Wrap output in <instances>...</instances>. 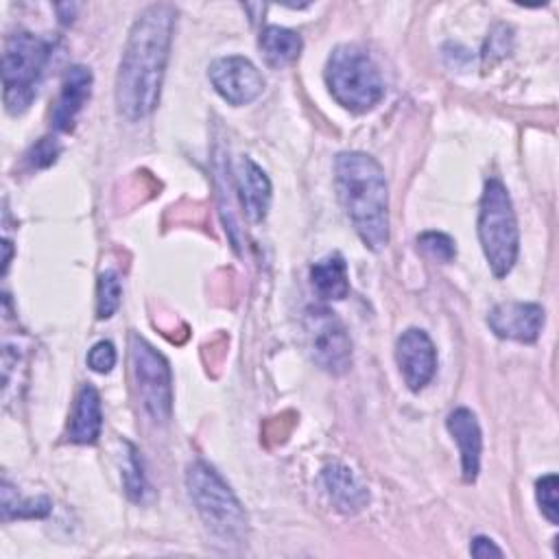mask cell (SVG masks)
<instances>
[{
	"label": "cell",
	"instance_id": "52a82bcc",
	"mask_svg": "<svg viewBox=\"0 0 559 559\" xmlns=\"http://www.w3.org/2000/svg\"><path fill=\"white\" fill-rule=\"evenodd\" d=\"M129 358L138 400L146 417L164 426L173 415V373L168 360L140 334L129 336Z\"/></svg>",
	"mask_w": 559,
	"mask_h": 559
},
{
	"label": "cell",
	"instance_id": "8992f818",
	"mask_svg": "<svg viewBox=\"0 0 559 559\" xmlns=\"http://www.w3.org/2000/svg\"><path fill=\"white\" fill-rule=\"evenodd\" d=\"M52 48L48 37L31 31H17L7 37L2 50V98L11 116L24 114L35 100Z\"/></svg>",
	"mask_w": 559,
	"mask_h": 559
},
{
	"label": "cell",
	"instance_id": "5bb4252c",
	"mask_svg": "<svg viewBox=\"0 0 559 559\" xmlns=\"http://www.w3.org/2000/svg\"><path fill=\"white\" fill-rule=\"evenodd\" d=\"M236 192L245 216L251 223H262L271 205V181L266 173L247 155L236 164Z\"/></svg>",
	"mask_w": 559,
	"mask_h": 559
},
{
	"label": "cell",
	"instance_id": "8fae6325",
	"mask_svg": "<svg viewBox=\"0 0 559 559\" xmlns=\"http://www.w3.org/2000/svg\"><path fill=\"white\" fill-rule=\"evenodd\" d=\"M544 308L533 301H502L487 314V325L498 338L535 343L544 328Z\"/></svg>",
	"mask_w": 559,
	"mask_h": 559
},
{
	"label": "cell",
	"instance_id": "4fadbf2b",
	"mask_svg": "<svg viewBox=\"0 0 559 559\" xmlns=\"http://www.w3.org/2000/svg\"><path fill=\"white\" fill-rule=\"evenodd\" d=\"M445 428L459 445L463 480L467 485L476 483L478 472H480V454H483V435H480L476 415L469 408L459 406L448 415Z\"/></svg>",
	"mask_w": 559,
	"mask_h": 559
},
{
	"label": "cell",
	"instance_id": "7402d4cb",
	"mask_svg": "<svg viewBox=\"0 0 559 559\" xmlns=\"http://www.w3.org/2000/svg\"><path fill=\"white\" fill-rule=\"evenodd\" d=\"M417 247L432 260L450 264L456 258V242L443 231H424L417 236Z\"/></svg>",
	"mask_w": 559,
	"mask_h": 559
},
{
	"label": "cell",
	"instance_id": "484cf974",
	"mask_svg": "<svg viewBox=\"0 0 559 559\" xmlns=\"http://www.w3.org/2000/svg\"><path fill=\"white\" fill-rule=\"evenodd\" d=\"M469 552H472V557H476V559H489V557H502V555H504L502 548H498L496 542L489 539V537H485V535H476V537L472 539Z\"/></svg>",
	"mask_w": 559,
	"mask_h": 559
},
{
	"label": "cell",
	"instance_id": "603a6c76",
	"mask_svg": "<svg viewBox=\"0 0 559 559\" xmlns=\"http://www.w3.org/2000/svg\"><path fill=\"white\" fill-rule=\"evenodd\" d=\"M557 491H559L557 474H546V476L537 478L535 498H537L542 515L550 524H559V496H557Z\"/></svg>",
	"mask_w": 559,
	"mask_h": 559
},
{
	"label": "cell",
	"instance_id": "ba28073f",
	"mask_svg": "<svg viewBox=\"0 0 559 559\" xmlns=\"http://www.w3.org/2000/svg\"><path fill=\"white\" fill-rule=\"evenodd\" d=\"M306 349L325 373L341 376L352 367V341L341 317L328 306H308L304 312Z\"/></svg>",
	"mask_w": 559,
	"mask_h": 559
},
{
	"label": "cell",
	"instance_id": "44dd1931",
	"mask_svg": "<svg viewBox=\"0 0 559 559\" xmlns=\"http://www.w3.org/2000/svg\"><path fill=\"white\" fill-rule=\"evenodd\" d=\"M120 297H122V284L118 273L111 269L103 271L96 284V317L109 319L118 310Z\"/></svg>",
	"mask_w": 559,
	"mask_h": 559
},
{
	"label": "cell",
	"instance_id": "7c38bea8",
	"mask_svg": "<svg viewBox=\"0 0 559 559\" xmlns=\"http://www.w3.org/2000/svg\"><path fill=\"white\" fill-rule=\"evenodd\" d=\"M92 70L87 66H70L63 81H61V90L57 96V103L52 107V127L59 133H70L76 124L79 114L83 111L85 103L92 96Z\"/></svg>",
	"mask_w": 559,
	"mask_h": 559
},
{
	"label": "cell",
	"instance_id": "cb8c5ba5",
	"mask_svg": "<svg viewBox=\"0 0 559 559\" xmlns=\"http://www.w3.org/2000/svg\"><path fill=\"white\" fill-rule=\"evenodd\" d=\"M59 153H61V144L55 138H39L26 153V162L31 168H46L55 164Z\"/></svg>",
	"mask_w": 559,
	"mask_h": 559
},
{
	"label": "cell",
	"instance_id": "30bf717a",
	"mask_svg": "<svg viewBox=\"0 0 559 559\" xmlns=\"http://www.w3.org/2000/svg\"><path fill=\"white\" fill-rule=\"evenodd\" d=\"M395 362L411 391H421L437 371V349L419 328L404 330L395 341Z\"/></svg>",
	"mask_w": 559,
	"mask_h": 559
},
{
	"label": "cell",
	"instance_id": "d4e9b609",
	"mask_svg": "<svg viewBox=\"0 0 559 559\" xmlns=\"http://www.w3.org/2000/svg\"><path fill=\"white\" fill-rule=\"evenodd\" d=\"M116 365V347L109 341H98L87 352V367L96 373H109Z\"/></svg>",
	"mask_w": 559,
	"mask_h": 559
},
{
	"label": "cell",
	"instance_id": "3957f363",
	"mask_svg": "<svg viewBox=\"0 0 559 559\" xmlns=\"http://www.w3.org/2000/svg\"><path fill=\"white\" fill-rule=\"evenodd\" d=\"M186 487L203 524L223 542L242 544L249 533V515L214 465L199 459L186 467Z\"/></svg>",
	"mask_w": 559,
	"mask_h": 559
},
{
	"label": "cell",
	"instance_id": "e0dca14e",
	"mask_svg": "<svg viewBox=\"0 0 559 559\" xmlns=\"http://www.w3.org/2000/svg\"><path fill=\"white\" fill-rule=\"evenodd\" d=\"M310 284L319 299L341 301L349 293L347 262L341 253H330L310 266Z\"/></svg>",
	"mask_w": 559,
	"mask_h": 559
},
{
	"label": "cell",
	"instance_id": "2e32d148",
	"mask_svg": "<svg viewBox=\"0 0 559 559\" xmlns=\"http://www.w3.org/2000/svg\"><path fill=\"white\" fill-rule=\"evenodd\" d=\"M103 430V406L96 386L83 384L76 393L70 424H68V441L79 445H94Z\"/></svg>",
	"mask_w": 559,
	"mask_h": 559
},
{
	"label": "cell",
	"instance_id": "5b68a950",
	"mask_svg": "<svg viewBox=\"0 0 559 559\" xmlns=\"http://www.w3.org/2000/svg\"><path fill=\"white\" fill-rule=\"evenodd\" d=\"M478 240L491 273L500 280L511 273L520 251L515 210L507 186L489 177L483 186L478 205Z\"/></svg>",
	"mask_w": 559,
	"mask_h": 559
},
{
	"label": "cell",
	"instance_id": "ffe728a7",
	"mask_svg": "<svg viewBox=\"0 0 559 559\" xmlns=\"http://www.w3.org/2000/svg\"><path fill=\"white\" fill-rule=\"evenodd\" d=\"M127 443V454H124V463H122V485H124V493L129 500L133 502H144L148 496V483L144 476V467H142V459L138 454V448L129 441Z\"/></svg>",
	"mask_w": 559,
	"mask_h": 559
},
{
	"label": "cell",
	"instance_id": "6da1fadb",
	"mask_svg": "<svg viewBox=\"0 0 559 559\" xmlns=\"http://www.w3.org/2000/svg\"><path fill=\"white\" fill-rule=\"evenodd\" d=\"M175 20L173 4L155 2L142 9L129 28L116 72V107L131 122L151 116L159 103Z\"/></svg>",
	"mask_w": 559,
	"mask_h": 559
},
{
	"label": "cell",
	"instance_id": "9c48e42d",
	"mask_svg": "<svg viewBox=\"0 0 559 559\" xmlns=\"http://www.w3.org/2000/svg\"><path fill=\"white\" fill-rule=\"evenodd\" d=\"M207 79L218 96L234 107L249 105L264 92V79L260 70L240 55L214 59L207 68Z\"/></svg>",
	"mask_w": 559,
	"mask_h": 559
},
{
	"label": "cell",
	"instance_id": "9a60e30c",
	"mask_svg": "<svg viewBox=\"0 0 559 559\" xmlns=\"http://www.w3.org/2000/svg\"><path fill=\"white\" fill-rule=\"evenodd\" d=\"M323 489L332 507L345 515H354L369 504L367 487L354 476V472L341 463H330L321 472Z\"/></svg>",
	"mask_w": 559,
	"mask_h": 559
},
{
	"label": "cell",
	"instance_id": "277c9868",
	"mask_svg": "<svg viewBox=\"0 0 559 559\" xmlns=\"http://www.w3.org/2000/svg\"><path fill=\"white\" fill-rule=\"evenodd\" d=\"M323 79L332 98L352 114L373 109L384 96V81L376 61L356 44H338L330 52Z\"/></svg>",
	"mask_w": 559,
	"mask_h": 559
},
{
	"label": "cell",
	"instance_id": "7a4b0ae2",
	"mask_svg": "<svg viewBox=\"0 0 559 559\" xmlns=\"http://www.w3.org/2000/svg\"><path fill=\"white\" fill-rule=\"evenodd\" d=\"M334 186L362 245L382 251L389 245V186L382 166L362 151L338 153Z\"/></svg>",
	"mask_w": 559,
	"mask_h": 559
},
{
	"label": "cell",
	"instance_id": "4316f807",
	"mask_svg": "<svg viewBox=\"0 0 559 559\" xmlns=\"http://www.w3.org/2000/svg\"><path fill=\"white\" fill-rule=\"evenodd\" d=\"M2 247H4V260H2V273H7V269H9V262H11V242H9V240H2Z\"/></svg>",
	"mask_w": 559,
	"mask_h": 559
},
{
	"label": "cell",
	"instance_id": "ac0fdd59",
	"mask_svg": "<svg viewBox=\"0 0 559 559\" xmlns=\"http://www.w3.org/2000/svg\"><path fill=\"white\" fill-rule=\"evenodd\" d=\"M301 37L299 33L290 31V28H284V26H277V24H269L260 31V37H258V48L264 57V63L269 68H284L288 63H293L299 52H301Z\"/></svg>",
	"mask_w": 559,
	"mask_h": 559
},
{
	"label": "cell",
	"instance_id": "d6986e66",
	"mask_svg": "<svg viewBox=\"0 0 559 559\" xmlns=\"http://www.w3.org/2000/svg\"><path fill=\"white\" fill-rule=\"evenodd\" d=\"M52 509L50 498H20L13 493L9 483H2V520H15V518H46Z\"/></svg>",
	"mask_w": 559,
	"mask_h": 559
}]
</instances>
